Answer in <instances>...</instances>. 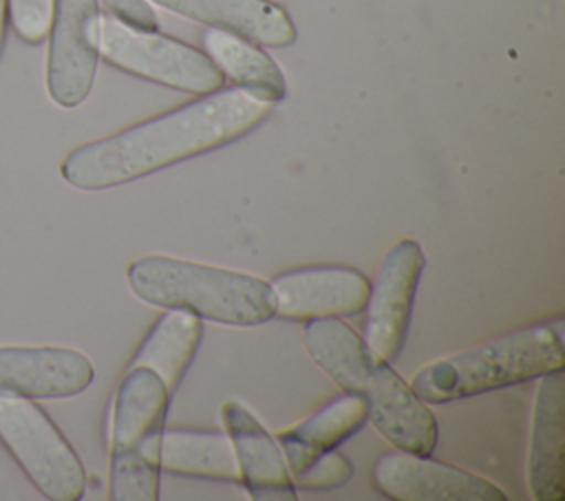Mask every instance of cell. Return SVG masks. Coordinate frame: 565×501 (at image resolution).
<instances>
[{
	"label": "cell",
	"instance_id": "6da1fadb",
	"mask_svg": "<svg viewBox=\"0 0 565 501\" xmlns=\"http://www.w3.org/2000/svg\"><path fill=\"white\" fill-rule=\"evenodd\" d=\"M274 102L243 88H218L163 115L73 148L60 163L66 183L108 190L185 159L218 150L256 130Z\"/></svg>",
	"mask_w": 565,
	"mask_h": 501
},
{
	"label": "cell",
	"instance_id": "7a4b0ae2",
	"mask_svg": "<svg viewBox=\"0 0 565 501\" xmlns=\"http://www.w3.org/2000/svg\"><path fill=\"white\" fill-rule=\"evenodd\" d=\"M302 342L311 360L364 404L371 424L397 450L417 455L435 450L439 430L426 402L349 324L340 318L307 320Z\"/></svg>",
	"mask_w": 565,
	"mask_h": 501
},
{
	"label": "cell",
	"instance_id": "3957f363",
	"mask_svg": "<svg viewBox=\"0 0 565 501\" xmlns=\"http://www.w3.org/2000/svg\"><path fill=\"white\" fill-rule=\"evenodd\" d=\"M126 283L148 305L181 309L221 324L254 327L271 320L276 311L267 280L163 254L130 260Z\"/></svg>",
	"mask_w": 565,
	"mask_h": 501
},
{
	"label": "cell",
	"instance_id": "277c9868",
	"mask_svg": "<svg viewBox=\"0 0 565 501\" xmlns=\"http://www.w3.org/2000/svg\"><path fill=\"white\" fill-rule=\"evenodd\" d=\"M563 366L558 331L550 324H530L428 362L413 375L411 388L422 402L448 404L539 380Z\"/></svg>",
	"mask_w": 565,
	"mask_h": 501
},
{
	"label": "cell",
	"instance_id": "5b68a950",
	"mask_svg": "<svg viewBox=\"0 0 565 501\" xmlns=\"http://www.w3.org/2000/svg\"><path fill=\"white\" fill-rule=\"evenodd\" d=\"M166 384L146 366H128L110 417L113 501H157L161 486V437L170 406Z\"/></svg>",
	"mask_w": 565,
	"mask_h": 501
},
{
	"label": "cell",
	"instance_id": "8992f818",
	"mask_svg": "<svg viewBox=\"0 0 565 501\" xmlns=\"http://www.w3.org/2000/svg\"><path fill=\"white\" fill-rule=\"evenodd\" d=\"M0 444L46 499L84 497L86 472L77 452L33 399L0 395Z\"/></svg>",
	"mask_w": 565,
	"mask_h": 501
},
{
	"label": "cell",
	"instance_id": "52a82bcc",
	"mask_svg": "<svg viewBox=\"0 0 565 501\" xmlns=\"http://www.w3.org/2000/svg\"><path fill=\"white\" fill-rule=\"evenodd\" d=\"M99 55L124 73L194 95L214 93L225 79L203 51L115 15L99 20Z\"/></svg>",
	"mask_w": 565,
	"mask_h": 501
},
{
	"label": "cell",
	"instance_id": "ba28073f",
	"mask_svg": "<svg viewBox=\"0 0 565 501\" xmlns=\"http://www.w3.org/2000/svg\"><path fill=\"white\" fill-rule=\"evenodd\" d=\"M426 265L417 241L399 238L382 256L364 305V342L386 362H395L406 344L415 294Z\"/></svg>",
	"mask_w": 565,
	"mask_h": 501
},
{
	"label": "cell",
	"instance_id": "9c48e42d",
	"mask_svg": "<svg viewBox=\"0 0 565 501\" xmlns=\"http://www.w3.org/2000/svg\"><path fill=\"white\" fill-rule=\"evenodd\" d=\"M97 0H55L49 26L46 90L62 108L79 106L95 82L99 57Z\"/></svg>",
	"mask_w": 565,
	"mask_h": 501
},
{
	"label": "cell",
	"instance_id": "30bf717a",
	"mask_svg": "<svg viewBox=\"0 0 565 501\" xmlns=\"http://www.w3.org/2000/svg\"><path fill=\"white\" fill-rule=\"evenodd\" d=\"M375 490L391 501H505L503 490L457 466L428 455L388 450L371 470Z\"/></svg>",
	"mask_w": 565,
	"mask_h": 501
},
{
	"label": "cell",
	"instance_id": "8fae6325",
	"mask_svg": "<svg viewBox=\"0 0 565 501\" xmlns=\"http://www.w3.org/2000/svg\"><path fill=\"white\" fill-rule=\"evenodd\" d=\"M269 287L276 302L274 316L307 322L362 313L371 283L353 267L320 265L282 271Z\"/></svg>",
	"mask_w": 565,
	"mask_h": 501
},
{
	"label": "cell",
	"instance_id": "7c38bea8",
	"mask_svg": "<svg viewBox=\"0 0 565 501\" xmlns=\"http://www.w3.org/2000/svg\"><path fill=\"white\" fill-rule=\"evenodd\" d=\"M93 380V362L71 347H0V395L60 399L84 393Z\"/></svg>",
	"mask_w": 565,
	"mask_h": 501
},
{
	"label": "cell",
	"instance_id": "4fadbf2b",
	"mask_svg": "<svg viewBox=\"0 0 565 501\" xmlns=\"http://www.w3.org/2000/svg\"><path fill=\"white\" fill-rule=\"evenodd\" d=\"M221 419L249 497L256 501H296L282 450L254 413L230 399L221 408Z\"/></svg>",
	"mask_w": 565,
	"mask_h": 501
},
{
	"label": "cell",
	"instance_id": "5bb4252c",
	"mask_svg": "<svg viewBox=\"0 0 565 501\" xmlns=\"http://www.w3.org/2000/svg\"><path fill=\"white\" fill-rule=\"evenodd\" d=\"M527 448V488L536 501L565 499V380L563 369L539 377Z\"/></svg>",
	"mask_w": 565,
	"mask_h": 501
},
{
	"label": "cell",
	"instance_id": "9a60e30c",
	"mask_svg": "<svg viewBox=\"0 0 565 501\" xmlns=\"http://www.w3.org/2000/svg\"><path fill=\"white\" fill-rule=\"evenodd\" d=\"M159 7L214 29L238 33L263 46H289L296 26L289 13L271 0H152Z\"/></svg>",
	"mask_w": 565,
	"mask_h": 501
},
{
	"label": "cell",
	"instance_id": "2e32d148",
	"mask_svg": "<svg viewBox=\"0 0 565 501\" xmlns=\"http://www.w3.org/2000/svg\"><path fill=\"white\" fill-rule=\"evenodd\" d=\"M205 55L238 88L278 104L287 95V79L280 66L252 40L210 26L203 33Z\"/></svg>",
	"mask_w": 565,
	"mask_h": 501
},
{
	"label": "cell",
	"instance_id": "e0dca14e",
	"mask_svg": "<svg viewBox=\"0 0 565 501\" xmlns=\"http://www.w3.org/2000/svg\"><path fill=\"white\" fill-rule=\"evenodd\" d=\"M203 338V322L194 313L168 309L148 331L130 366H146L174 395Z\"/></svg>",
	"mask_w": 565,
	"mask_h": 501
},
{
	"label": "cell",
	"instance_id": "ac0fdd59",
	"mask_svg": "<svg viewBox=\"0 0 565 501\" xmlns=\"http://www.w3.org/2000/svg\"><path fill=\"white\" fill-rule=\"evenodd\" d=\"M369 422L364 404L355 395H340L300 424L278 433L285 463L296 466L313 455L338 448Z\"/></svg>",
	"mask_w": 565,
	"mask_h": 501
},
{
	"label": "cell",
	"instance_id": "d6986e66",
	"mask_svg": "<svg viewBox=\"0 0 565 501\" xmlns=\"http://www.w3.org/2000/svg\"><path fill=\"white\" fill-rule=\"evenodd\" d=\"M161 470L179 477L241 481L227 435L205 430H163Z\"/></svg>",
	"mask_w": 565,
	"mask_h": 501
},
{
	"label": "cell",
	"instance_id": "ffe728a7",
	"mask_svg": "<svg viewBox=\"0 0 565 501\" xmlns=\"http://www.w3.org/2000/svg\"><path fill=\"white\" fill-rule=\"evenodd\" d=\"M289 477L296 490L324 492L344 486L353 477V463L338 448L313 455L296 466H289Z\"/></svg>",
	"mask_w": 565,
	"mask_h": 501
},
{
	"label": "cell",
	"instance_id": "44dd1931",
	"mask_svg": "<svg viewBox=\"0 0 565 501\" xmlns=\"http://www.w3.org/2000/svg\"><path fill=\"white\" fill-rule=\"evenodd\" d=\"M55 0H7V13L18 38L26 44H40L49 35Z\"/></svg>",
	"mask_w": 565,
	"mask_h": 501
},
{
	"label": "cell",
	"instance_id": "7402d4cb",
	"mask_svg": "<svg viewBox=\"0 0 565 501\" xmlns=\"http://www.w3.org/2000/svg\"><path fill=\"white\" fill-rule=\"evenodd\" d=\"M104 7L110 11V15L119 18L126 24H132L137 29H159L157 13L146 0H102Z\"/></svg>",
	"mask_w": 565,
	"mask_h": 501
},
{
	"label": "cell",
	"instance_id": "603a6c76",
	"mask_svg": "<svg viewBox=\"0 0 565 501\" xmlns=\"http://www.w3.org/2000/svg\"><path fill=\"white\" fill-rule=\"evenodd\" d=\"M4 26H7V0H0V53L4 42Z\"/></svg>",
	"mask_w": 565,
	"mask_h": 501
}]
</instances>
